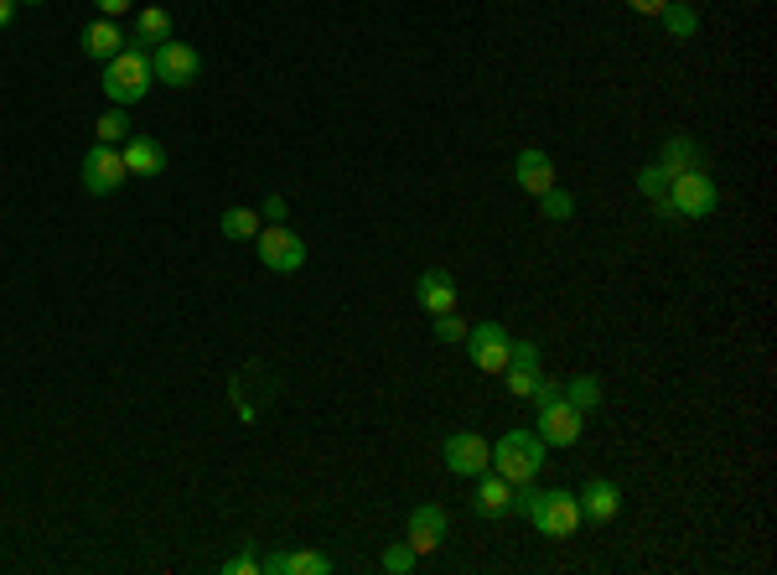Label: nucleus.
I'll use <instances>...</instances> for the list:
<instances>
[{"label":"nucleus","instance_id":"obj_1","mask_svg":"<svg viewBox=\"0 0 777 575\" xmlns=\"http://www.w3.org/2000/svg\"><path fill=\"white\" fill-rule=\"evenodd\" d=\"M514 514H523L539 535H550V539H565L580 529V503L565 488H544L539 493L534 482H523V488H514Z\"/></svg>","mask_w":777,"mask_h":575},{"label":"nucleus","instance_id":"obj_2","mask_svg":"<svg viewBox=\"0 0 777 575\" xmlns=\"http://www.w3.org/2000/svg\"><path fill=\"white\" fill-rule=\"evenodd\" d=\"M151 83H156V73H151V47H140V42H125V52H115V58L104 62V94H109V104H140L145 94H151Z\"/></svg>","mask_w":777,"mask_h":575},{"label":"nucleus","instance_id":"obj_3","mask_svg":"<svg viewBox=\"0 0 777 575\" xmlns=\"http://www.w3.org/2000/svg\"><path fill=\"white\" fill-rule=\"evenodd\" d=\"M544 441L534 436V431H508V436L493 446V472L503 477V482H514V488H523V482H534L539 467H544Z\"/></svg>","mask_w":777,"mask_h":575},{"label":"nucleus","instance_id":"obj_4","mask_svg":"<svg viewBox=\"0 0 777 575\" xmlns=\"http://www.w3.org/2000/svg\"><path fill=\"white\" fill-rule=\"evenodd\" d=\"M151 73L166 89H192L202 79V52L187 42H161V47H151Z\"/></svg>","mask_w":777,"mask_h":575},{"label":"nucleus","instance_id":"obj_5","mask_svg":"<svg viewBox=\"0 0 777 575\" xmlns=\"http://www.w3.org/2000/svg\"><path fill=\"white\" fill-rule=\"evenodd\" d=\"M255 255L264 270H275V275H296L301 265H306V244L301 234H291L285 223H270V228H259L255 234Z\"/></svg>","mask_w":777,"mask_h":575},{"label":"nucleus","instance_id":"obj_6","mask_svg":"<svg viewBox=\"0 0 777 575\" xmlns=\"http://www.w3.org/2000/svg\"><path fill=\"white\" fill-rule=\"evenodd\" d=\"M669 202H674L679 219H710L716 213V181H710V172L699 166V172L669 177Z\"/></svg>","mask_w":777,"mask_h":575},{"label":"nucleus","instance_id":"obj_7","mask_svg":"<svg viewBox=\"0 0 777 575\" xmlns=\"http://www.w3.org/2000/svg\"><path fill=\"white\" fill-rule=\"evenodd\" d=\"M467 357L478 363L482 374H503L508 368V357H514V332L498 327V321H482L467 332Z\"/></svg>","mask_w":777,"mask_h":575},{"label":"nucleus","instance_id":"obj_8","mask_svg":"<svg viewBox=\"0 0 777 575\" xmlns=\"http://www.w3.org/2000/svg\"><path fill=\"white\" fill-rule=\"evenodd\" d=\"M79 177H83V192H89V198H109V192H115V187L130 177V172H125L120 145H99V140H94V151L83 156Z\"/></svg>","mask_w":777,"mask_h":575},{"label":"nucleus","instance_id":"obj_9","mask_svg":"<svg viewBox=\"0 0 777 575\" xmlns=\"http://www.w3.org/2000/svg\"><path fill=\"white\" fill-rule=\"evenodd\" d=\"M440 457H446V472L451 477H482L493 467V446L478 431H451L446 446H440Z\"/></svg>","mask_w":777,"mask_h":575},{"label":"nucleus","instance_id":"obj_10","mask_svg":"<svg viewBox=\"0 0 777 575\" xmlns=\"http://www.w3.org/2000/svg\"><path fill=\"white\" fill-rule=\"evenodd\" d=\"M580 410L576 404H565V399H555V404H544V410H539V431L534 436L544 441V446H576L580 441Z\"/></svg>","mask_w":777,"mask_h":575},{"label":"nucleus","instance_id":"obj_11","mask_svg":"<svg viewBox=\"0 0 777 575\" xmlns=\"http://www.w3.org/2000/svg\"><path fill=\"white\" fill-rule=\"evenodd\" d=\"M576 503H580V518H586V524H612V518L622 514V488L607 482V477H591L576 493Z\"/></svg>","mask_w":777,"mask_h":575},{"label":"nucleus","instance_id":"obj_12","mask_svg":"<svg viewBox=\"0 0 777 575\" xmlns=\"http://www.w3.org/2000/svg\"><path fill=\"white\" fill-rule=\"evenodd\" d=\"M446 508L440 503H420L415 514H410V550L415 555H436L440 544H446Z\"/></svg>","mask_w":777,"mask_h":575},{"label":"nucleus","instance_id":"obj_13","mask_svg":"<svg viewBox=\"0 0 777 575\" xmlns=\"http://www.w3.org/2000/svg\"><path fill=\"white\" fill-rule=\"evenodd\" d=\"M514 181L529 192V198H539V192L555 187V161L544 156L539 145H529V151H518V161H514Z\"/></svg>","mask_w":777,"mask_h":575},{"label":"nucleus","instance_id":"obj_14","mask_svg":"<svg viewBox=\"0 0 777 575\" xmlns=\"http://www.w3.org/2000/svg\"><path fill=\"white\" fill-rule=\"evenodd\" d=\"M120 156H125V172H130V177H161V172H166V151H161V140H151V136H130L120 145Z\"/></svg>","mask_w":777,"mask_h":575},{"label":"nucleus","instance_id":"obj_15","mask_svg":"<svg viewBox=\"0 0 777 575\" xmlns=\"http://www.w3.org/2000/svg\"><path fill=\"white\" fill-rule=\"evenodd\" d=\"M332 560L317 555V550H280V555L259 560V575H327Z\"/></svg>","mask_w":777,"mask_h":575},{"label":"nucleus","instance_id":"obj_16","mask_svg":"<svg viewBox=\"0 0 777 575\" xmlns=\"http://www.w3.org/2000/svg\"><path fill=\"white\" fill-rule=\"evenodd\" d=\"M415 301L431 312V317H440V312H457V280L446 275V270H425V275L415 280Z\"/></svg>","mask_w":777,"mask_h":575},{"label":"nucleus","instance_id":"obj_17","mask_svg":"<svg viewBox=\"0 0 777 575\" xmlns=\"http://www.w3.org/2000/svg\"><path fill=\"white\" fill-rule=\"evenodd\" d=\"M472 508H478L482 518H508V514H514V482H503V477L487 467V472H482V482H478Z\"/></svg>","mask_w":777,"mask_h":575},{"label":"nucleus","instance_id":"obj_18","mask_svg":"<svg viewBox=\"0 0 777 575\" xmlns=\"http://www.w3.org/2000/svg\"><path fill=\"white\" fill-rule=\"evenodd\" d=\"M125 26L120 21H109V16H99V21H89V26H83V52H89V58H99V62H109L115 58V52H125Z\"/></svg>","mask_w":777,"mask_h":575},{"label":"nucleus","instance_id":"obj_19","mask_svg":"<svg viewBox=\"0 0 777 575\" xmlns=\"http://www.w3.org/2000/svg\"><path fill=\"white\" fill-rule=\"evenodd\" d=\"M663 177H679V172H699L705 166V156H699V145L690 136H674V140H663L658 145V161H654Z\"/></svg>","mask_w":777,"mask_h":575},{"label":"nucleus","instance_id":"obj_20","mask_svg":"<svg viewBox=\"0 0 777 575\" xmlns=\"http://www.w3.org/2000/svg\"><path fill=\"white\" fill-rule=\"evenodd\" d=\"M638 192L648 198V208H654L663 223H679V213H674V202H669V177L658 172V166H643L638 172Z\"/></svg>","mask_w":777,"mask_h":575},{"label":"nucleus","instance_id":"obj_21","mask_svg":"<svg viewBox=\"0 0 777 575\" xmlns=\"http://www.w3.org/2000/svg\"><path fill=\"white\" fill-rule=\"evenodd\" d=\"M130 42H140V47H161V42H172V16H166L161 5L136 11V32H130Z\"/></svg>","mask_w":777,"mask_h":575},{"label":"nucleus","instance_id":"obj_22","mask_svg":"<svg viewBox=\"0 0 777 575\" xmlns=\"http://www.w3.org/2000/svg\"><path fill=\"white\" fill-rule=\"evenodd\" d=\"M223 238H234V244H255L259 234V208H223Z\"/></svg>","mask_w":777,"mask_h":575},{"label":"nucleus","instance_id":"obj_23","mask_svg":"<svg viewBox=\"0 0 777 575\" xmlns=\"http://www.w3.org/2000/svg\"><path fill=\"white\" fill-rule=\"evenodd\" d=\"M658 16H663V26H669V37H674V42H690V37L699 32V16L690 11V5H684V0H669Z\"/></svg>","mask_w":777,"mask_h":575},{"label":"nucleus","instance_id":"obj_24","mask_svg":"<svg viewBox=\"0 0 777 575\" xmlns=\"http://www.w3.org/2000/svg\"><path fill=\"white\" fill-rule=\"evenodd\" d=\"M565 404H576L580 415H591V410H597L601 404V384L591 374H580V378H570V384H565Z\"/></svg>","mask_w":777,"mask_h":575},{"label":"nucleus","instance_id":"obj_25","mask_svg":"<svg viewBox=\"0 0 777 575\" xmlns=\"http://www.w3.org/2000/svg\"><path fill=\"white\" fill-rule=\"evenodd\" d=\"M94 136H99V145H120V140H130V115H125V104L104 109L99 125H94Z\"/></svg>","mask_w":777,"mask_h":575},{"label":"nucleus","instance_id":"obj_26","mask_svg":"<svg viewBox=\"0 0 777 575\" xmlns=\"http://www.w3.org/2000/svg\"><path fill=\"white\" fill-rule=\"evenodd\" d=\"M539 368H529V363H508V368H503V384H508V395H518V399H529L534 395V384H539Z\"/></svg>","mask_w":777,"mask_h":575},{"label":"nucleus","instance_id":"obj_27","mask_svg":"<svg viewBox=\"0 0 777 575\" xmlns=\"http://www.w3.org/2000/svg\"><path fill=\"white\" fill-rule=\"evenodd\" d=\"M539 213H544L550 223H565L570 213H576V198L560 192V187H550V192H539Z\"/></svg>","mask_w":777,"mask_h":575},{"label":"nucleus","instance_id":"obj_28","mask_svg":"<svg viewBox=\"0 0 777 575\" xmlns=\"http://www.w3.org/2000/svg\"><path fill=\"white\" fill-rule=\"evenodd\" d=\"M415 550H410V539H404V544H389V550H384V560H379V565H384V575H410V571H415Z\"/></svg>","mask_w":777,"mask_h":575},{"label":"nucleus","instance_id":"obj_29","mask_svg":"<svg viewBox=\"0 0 777 575\" xmlns=\"http://www.w3.org/2000/svg\"><path fill=\"white\" fill-rule=\"evenodd\" d=\"M467 332H472V327H467L457 312H440L436 317V342H467Z\"/></svg>","mask_w":777,"mask_h":575},{"label":"nucleus","instance_id":"obj_30","mask_svg":"<svg viewBox=\"0 0 777 575\" xmlns=\"http://www.w3.org/2000/svg\"><path fill=\"white\" fill-rule=\"evenodd\" d=\"M529 399H534V410H544V404H555V399H565V389H560V384H550V378H539V384H534V395H529Z\"/></svg>","mask_w":777,"mask_h":575},{"label":"nucleus","instance_id":"obj_31","mask_svg":"<svg viewBox=\"0 0 777 575\" xmlns=\"http://www.w3.org/2000/svg\"><path fill=\"white\" fill-rule=\"evenodd\" d=\"M223 575H259V560L244 550V555H234L228 565H223Z\"/></svg>","mask_w":777,"mask_h":575},{"label":"nucleus","instance_id":"obj_32","mask_svg":"<svg viewBox=\"0 0 777 575\" xmlns=\"http://www.w3.org/2000/svg\"><path fill=\"white\" fill-rule=\"evenodd\" d=\"M285 213H291V208H285V198H280V192H270V198H264V208H259V219H270V223H285Z\"/></svg>","mask_w":777,"mask_h":575},{"label":"nucleus","instance_id":"obj_33","mask_svg":"<svg viewBox=\"0 0 777 575\" xmlns=\"http://www.w3.org/2000/svg\"><path fill=\"white\" fill-rule=\"evenodd\" d=\"M99 5V16H109V21H120L125 11H136V0H94Z\"/></svg>","mask_w":777,"mask_h":575},{"label":"nucleus","instance_id":"obj_34","mask_svg":"<svg viewBox=\"0 0 777 575\" xmlns=\"http://www.w3.org/2000/svg\"><path fill=\"white\" fill-rule=\"evenodd\" d=\"M627 5H633V11H638V16H658V11H663V5H669V0H627Z\"/></svg>","mask_w":777,"mask_h":575},{"label":"nucleus","instance_id":"obj_35","mask_svg":"<svg viewBox=\"0 0 777 575\" xmlns=\"http://www.w3.org/2000/svg\"><path fill=\"white\" fill-rule=\"evenodd\" d=\"M16 11H21V0H0V32L16 21Z\"/></svg>","mask_w":777,"mask_h":575},{"label":"nucleus","instance_id":"obj_36","mask_svg":"<svg viewBox=\"0 0 777 575\" xmlns=\"http://www.w3.org/2000/svg\"><path fill=\"white\" fill-rule=\"evenodd\" d=\"M21 5H42V0H21Z\"/></svg>","mask_w":777,"mask_h":575}]
</instances>
